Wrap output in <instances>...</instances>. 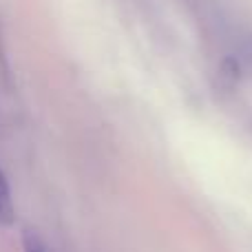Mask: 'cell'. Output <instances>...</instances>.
<instances>
[{
	"mask_svg": "<svg viewBox=\"0 0 252 252\" xmlns=\"http://www.w3.org/2000/svg\"><path fill=\"white\" fill-rule=\"evenodd\" d=\"M27 252H44V248H42V244H40L38 239L29 237V239H27Z\"/></svg>",
	"mask_w": 252,
	"mask_h": 252,
	"instance_id": "7a4b0ae2",
	"label": "cell"
},
{
	"mask_svg": "<svg viewBox=\"0 0 252 252\" xmlns=\"http://www.w3.org/2000/svg\"><path fill=\"white\" fill-rule=\"evenodd\" d=\"M13 199H11V190H9V184L4 179L2 170H0V223L9 226L13 221Z\"/></svg>",
	"mask_w": 252,
	"mask_h": 252,
	"instance_id": "6da1fadb",
	"label": "cell"
}]
</instances>
